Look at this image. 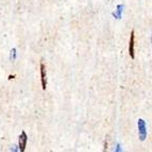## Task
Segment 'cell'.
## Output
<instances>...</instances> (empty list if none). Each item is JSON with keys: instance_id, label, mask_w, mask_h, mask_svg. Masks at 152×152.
<instances>
[{"instance_id": "obj_1", "label": "cell", "mask_w": 152, "mask_h": 152, "mask_svg": "<svg viewBox=\"0 0 152 152\" xmlns=\"http://www.w3.org/2000/svg\"><path fill=\"white\" fill-rule=\"evenodd\" d=\"M137 128H138V138H140V142H144L147 138V124L142 118H138L137 120Z\"/></svg>"}, {"instance_id": "obj_2", "label": "cell", "mask_w": 152, "mask_h": 152, "mask_svg": "<svg viewBox=\"0 0 152 152\" xmlns=\"http://www.w3.org/2000/svg\"><path fill=\"white\" fill-rule=\"evenodd\" d=\"M27 142H28V135L25 131H23L18 137V150L20 152H25L26 147H27Z\"/></svg>"}, {"instance_id": "obj_3", "label": "cell", "mask_w": 152, "mask_h": 152, "mask_svg": "<svg viewBox=\"0 0 152 152\" xmlns=\"http://www.w3.org/2000/svg\"><path fill=\"white\" fill-rule=\"evenodd\" d=\"M41 82L43 89L47 87V72H46V66L44 62H41Z\"/></svg>"}, {"instance_id": "obj_4", "label": "cell", "mask_w": 152, "mask_h": 152, "mask_svg": "<svg viewBox=\"0 0 152 152\" xmlns=\"http://www.w3.org/2000/svg\"><path fill=\"white\" fill-rule=\"evenodd\" d=\"M134 44H135V34H134V31H132L131 34H130V41H129V54L131 56V58H135Z\"/></svg>"}, {"instance_id": "obj_5", "label": "cell", "mask_w": 152, "mask_h": 152, "mask_svg": "<svg viewBox=\"0 0 152 152\" xmlns=\"http://www.w3.org/2000/svg\"><path fill=\"white\" fill-rule=\"evenodd\" d=\"M124 9V4H118V5H117V7H116V11L112 13L113 17L116 18V19H121Z\"/></svg>"}, {"instance_id": "obj_6", "label": "cell", "mask_w": 152, "mask_h": 152, "mask_svg": "<svg viewBox=\"0 0 152 152\" xmlns=\"http://www.w3.org/2000/svg\"><path fill=\"white\" fill-rule=\"evenodd\" d=\"M16 56H17V50H16V48H12L10 51V60L11 61H15Z\"/></svg>"}, {"instance_id": "obj_7", "label": "cell", "mask_w": 152, "mask_h": 152, "mask_svg": "<svg viewBox=\"0 0 152 152\" xmlns=\"http://www.w3.org/2000/svg\"><path fill=\"white\" fill-rule=\"evenodd\" d=\"M114 152H124L121 149V146H120L119 144H117L116 145V147H115V151Z\"/></svg>"}, {"instance_id": "obj_8", "label": "cell", "mask_w": 152, "mask_h": 152, "mask_svg": "<svg viewBox=\"0 0 152 152\" xmlns=\"http://www.w3.org/2000/svg\"><path fill=\"white\" fill-rule=\"evenodd\" d=\"M11 152H19V150H18L17 147H12V149H11Z\"/></svg>"}, {"instance_id": "obj_9", "label": "cell", "mask_w": 152, "mask_h": 152, "mask_svg": "<svg viewBox=\"0 0 152 152\" xmlns=\"http://www.w3.org/2000/svg\"><path fill=\"white\" fill-rule=\"evenodd\" d=\"M14 77H15V76H10V77H9V79H14Z\"/></svg>"}]
</instances>
